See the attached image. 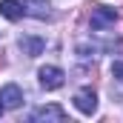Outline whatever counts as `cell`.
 Segmentation results:
<instances>
[{
  "mask_svg": "<svg viewBox=\"0 0 123 123\" xmlns=\"http://www.w3.org/2000/svg\"><path fill=\"white\" fill-rule=\"evenodd\" d=\"M92 9V31H106L109 26H115V20H117V14H115V9H106V6H100V3H94L89 6Z\"/></svg>",
  "mask_w": 123,
  "mask_h": 123,
  "instance_id": "6da1fadb",
  "label": "cell"
},
{
  "mask_svg": "<svg viewBox=\"0 0 123 123\" xmlns=\"http://www.w3.org/2000/svg\"><path fill=\"white\" fill-rule=\"evenodd\" d=\"M63 83H66L63 69H57V66H43V69H40V86H43V89L55 92V89H60Z\"/></svg>",
  "mask_w": 123,
  "mask_h": 123,
  "instance_id": "7a4b0ae2",
  "label": "cell"
},
{
  "mask_svg": "<svg viewBox=\"0 0 123 123\" xmlns=\"http://www.w3.org/2000/svg\"><path fill=\"white\" fill-rule=\"evenodd\" d=\"M74 106H77V112H83V115H94L97 112V94L92 89H80V92L74 94Z\"/></svg>",
  "mask_w": 123,
  "mask_h": 123,
  "instance_id": "3957f363",
  "label": "cell"
},
{
  "mask_svg": "<svg viewBox=\"0 0 123 123\" xmlns=\"http://www.w3.org/2000/svg\"><path fill=\"white\" fill-rule=\"evenodd\" d=\"M0 103H3V109H17V106L23 103V92H20V86H14V83L3 86V89H0Z\"/></svg>",
  "mask_w": 123,
  "mask_h": 123,
  "instance_id": "277c9868",
  "label": "cell"
},
{
  "mask_svg": "<svg viewBox=\"0 0 123 123\" xmlns=\"http://www.w3.org/2000/svg\"><path fill=\"white\" fill-rule=\"evenodd\" d=\"M23 3L20 0H0V14L6 17V20H20L23 17Z\"/></svg>",
  "mask_w": 123,
  "mask_h": 123,
  "instance_id": "5b68a950",
  "label": "cell"
},
{
  "mask_svg": "<svg viewBox=\"0 0 123 123\" xmlns=\"http://www.w3.org/2000/svg\"><path fill=\"white\" fill-rule=\"evenodd\" d=\"M31 117H34V120H66V112H63L60 106L52 103V106H40Z\"/></svg>",
  "mask_w": 123,
  "mask_h": 123,
  "instance_id": "8992f818",
  "label": "cell"
},
{
  "mask_svg": "<svg viewBox=\"0 0 123 123\" xmlns=\"http://www.w3.org/2000/svg\"><path fill=\"white\" fill-rule=\"evenodd\" d=\"M20 49H23V55L37 57V55L46 49V40H43V37H20Z\"/></svg>",
  "mask_w": 123,
  "mask_h": 123,
  "instance_id": "52a82bcc",
  "label": "cell"
},
{
  "mask_svg": "<svg viewBox=\"0 0 123 123\" xmlns=\"http://www.w3.org/2000/svg\"><path fill=\"white\" fill-rule=\"evenodd\" d=\"M26 9H29L31 17H37V20H49V17H52V12H49V0H29Z\"/></svg>",
  "mask_w": 123,
  "mask_h": 123,
  "instance_id": "ba28073f",
  "label": "cell"
},
{
  "mask_svg": "<svg viewBox=\"0 0 123 123\" xmlns=\"http://www.w3.org/2000/svg\"><path fill=\"white\" fill-rule=\"evenodd\" d=\"M112 74H115V77L123 83V63H115V66H112Z\"/></svg>",
  "mask_w": 123,
  "mask_h": 123,
  "instance_id": "9c48e42d",
  "label": "cell"
},
{
  "mask_svg": "<svg viewBox=\"0 0 123 123\" xmlns=\"http://www.w3.org/2000/svg\"><path fill=\"white\" fill-rule=\"evenodd\" d=\"M0 115H3V103H0Z\"/></svg>",
  "mask_w": 123,
  "mask_h": 123,
  "instance_id": "30bf717a",
  "label": "cell"
},
{
  "mask_svg": "<svg viewBox=\"0 0 123 123\" xmlns=\"http://www.w3.org/2000/svg\"><path fill=\"white\" fill-rule=\"evenodd\" d=\"M0 66H3V60H0Z\"/></svg>",
  "mask_w": 123,
  "mask_h": 123,
  "instance_id": "8fae6325",
  "label": "cell"
}]
</instances>
